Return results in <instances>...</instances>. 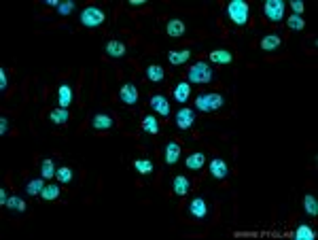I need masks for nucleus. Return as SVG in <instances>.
<instances>
[{
    "label": "nucleus",
    "mask_w": 318,
    "mask_h": 240,
    "mask_svg": "<svg viewBox=\"0 0 318 240\" xmlns=\"http://www.w3.org/2000/svg\"><path fill=\"white\" fill-rule=\"evenodd\" d=\"M225 15L231 19L235 26H246L250 17V6L246 0H231L225 9Z\"/></svg>",
    "instance_id": "nucleus-1"
},
{
    "label": "nucleus",
    "mask_w": 318,
    "mask_h": 240,
    "mask_svg": "<svg viewBox=\"0 0 318 240\" xmlns=\"http://www.w3.org/2000/svg\"><path fill=\"white\" fill-rule=\"evenodd\" d=\"M223 104H225V98L221 94H214V91H204V94H200L195 98V109L202 113H214V111H219Z\"/></svg>",
    "instance_id": "nucleus-2"
},
{
    "label": "nucleus",
    "mask_w": 318,
    "mask_h": 240,
    "mask_svg": "<svg viewBox=\"0 0 318 240\" xmlns=\"http://www.w3.org/2000/svg\"><path fill=\"white\" fill-rule=\"evenodd\" d=\"M79 19H81V24H83L85 28H100V26L104 24L106 15H104V11L100 9V6L89 4V6H85V9L81 11Z\"/></svg>",
    "instance_id": "nucleus-3"
},
{
    "label": "nucleus",
    "mask_w": 318,
    "mask_h": 240,
    "mask_svg": "<svg viewBox=\"0 0 318 240\" xmlns=\"http://www.w3.org/2000/svg\"><path fill=\"white\" fill-rule=\"evenodd\" d=\"M212 79H214V72L210 68V64L204 62V60L195 62L191 66V70H189V81L191 83H210Z\"/></svg>",
    "instance_id": "nucleus-4"
},
{
    "label": "nucleus",
    "mask_w": 318,
    "mask_h": 240,
    "mask_svg": "<svg viewBox=\"0 0 318 240\" xmlns=\"http://www.w3.org/2000/svg\"><path fill=\"white\" fill-rule=\"evenodd\" d=\"M263 11H265V17L269 22L278 24L284 19V11H287V2L284 0H267L265 6H263Z\"/></svg>",
    "instance_id": "nucleus-5"
},
{
    "label": "nucleus",
    "mask_w": 318,
    "mask_h": 240,
    "mask_svg": "<svg viewBox=\"0 0 318 240\" xmlns=\"http://www.w3.org/2000/svg\"><path fill=\"white\" fill-rule=\"evenodd\" d=\"M176 128H180V130H191L193 125H195V121H198V117H195V111L193 109H180L178 113H176Z\"/></svg>",
    "instance_id": "nucleus-6"
},
{
    "label": "nucleus",
    "mask_w": 318,
    "mask_h": 240,
    "mask_svg": "<svg viewBox=\"0 0 318 240\" xmlns=\"http://www.w3.org/2000/svg\"><path fill=\"white\" fill-rule=\"evenodd\" d=\"M119 100L123 104H127V106H132V104H136L138 102V88L134 83H123L121 85V90H119Z\"/></svg>",
    "instance_id": "nucleus-7"
},
{
    "label": "nucleus",
    "mask_w": 318,
    "mask_h": 240,
    "mask_svg": "<svg viewBox=\"0 0 318 240\" xmlns=\"http://www.w3.org/2000/svg\"><path fill=\"white\" fill-rule=\"evenodd\" d=\"M189 215L195 217V219H204L208 217V204H206V200L198 196V198H193L191 202H189Z\"/></svg>",
    "instance_id": "nucleus-8"
},
{
    "label": "nucleus",
    "mask_w": 318,
    "mask_h": 240,
    "mask_svg": "<svg viewBox=\"0 0 318 240\" xmlns=\"http://www.w3.org/2000/svg\"><path fill=\"white\" fill-rule=\"evenodd\" d=\"M210 175L212 179H216V181H223V179H227L229 175V166L225 159H221V157H214L212 162H210Z\"/></svg>",
    "instance_id": "nucleus-9"
},
{
    "label": "nucleus",
    "mask_w": 318,
    "mask_h": 240,
    "mask_svg": "<svg viewBox=\"0 0 318 240\" xmlns=\"http://www.w3.org/2000/svg\"><path fill=\"white\" fill-rule=\"evenodd\" d=\"M115 125V119L113 115H108V113H96V115L91 117V128L93 130H111Z\"/></svg>",
    "instance_id": "nucleus-10"
},
{
    "label": "nucleus",
    "mask_w": 318,
    "mask_h": 240,
    "mask_svg": "<svg viewBox=\"0 0 318 240\" xmlns=\"http://www.w3.org/2000/svg\"><path fill=\"white\" fill-rule=\"evenodd\" d=\"M151 109H153L155 113H159L161 117H168V115H170V102H168V98L161 96V94H153V96H151Z\"/></svg>",
    "instance_id": "nucleus-11"
},
{
    "label": "nucleus",
    "mask_w": 318,
    "mask_h": 240,
    "mask_svg": "<svg viewBox=\"0 0 318 240\" xmlns=\"http://www.w3.org/2000/svg\"><path fill=\"white\" fill-rule=\"evenodd\" d=\"M164 159H166V164L168 166H174L180 159V145L176 141H170L166 145V149H164Z\"/></svg>",
    "instance_id": "nucleus-12"
},
{
    "label": "nucleus",
    "mask_w": 318,
    "mask_h": 240,
    "mask_svg": "<svg viewBox=\"0 0 318 240\" xmlns=\"http://www.w3.org/2000/svg\"><path fill=\"white\" fill-rule=\"evenodd\" d=\"M72 88L68 83H59L58 85V104H59V109H66L70 102H72Z\"/></svg>",
    "instance_id": "nucleus-13"
},
{
    "label": "nucleus",
    "mask_w": 318,
    "mask_h": 240,
    "mask_svg": "<svg viewBox=\"0 0 318 240\" xmlns=\"http://www.w3.org/2000/svg\"><path fill=\"white\" fill-rule=\"evenodd\" d=\"M104 51L108 58H123L127 53V47L121 41H106L104 43Z\"/></svg>",
    "instance_id": "nucleus-14"
},
{
    "label": "nucleus",
    "mask_w": 318,
    "mask_h": 240,
    "mask_svg": "<svg viewBox=\"0 0 318 240\" xmlns=\"http://www.w3.org/2000/svg\"><path fill=\"white\" fill-rule=\"evenodd\" d=\"M204 164H206V153H202V151L189 153L187 159H185V166H187L189 170H200Z\"/></svg>",
    "instance_id": "nucleus-15"
},
{
    "label": "nucleus",
    "mask_w": 318,
    "mask_h": 240,
    "mask_svg": "<svg viewBox=\"0 0 318 240\" xmlns=\"http://www.w3.org/2000/svg\"><path fill=\"white\" fill-rule=\"evenodd\" d=\"M172 94H174V100H176V102L185 104L189 100V96H191V85H189V81H178Z\"/></svg>",
    "instance_id": "nucleus-16"
},
{
    "label": "nucleus",
    "mask_w": 318,
    "mask_h": 240,
    "mask_svg": "<svg viewBox=\"0 0 318 240\" xmlns=\"http://www.w3.org/2000/svg\"><path fill=\"white\" fill-rule=\"evenodd\" d=\"M166 32H168V36H172V38H180L182 34H185V22L182 19H170V22L166 24Z\"/></svg>",
    "instance_id": "nucleus-17"
},
{
    "label": "nucleus",
    "mask_w": 318,
    "mask_h": 240,
    "mask_svg": "<svg viewBox=\"0 0 318 240\" xmlns=\"http://www.w3.org/2000/svg\"><path fill=\"white\" fill-rule=\"evenodd\" d=\"M210 60L216 64H229V62H233V53L227 47H219V49L210 51Z\"/></svg>",
    "instance_id": "nucleus-18"
},
{
    "label": "nucleus",
    "mask_w": 318,
    "mask_h": 240,
    "mask_svg": "<svg viewBox=\"0 0 318 240\" xmlns=\"http://www.w3.org/2000/svg\"><path fill=\"white\" fill-rule=\"evenodd\" d=\"M191 189V183H189V179L187 177H182V175H178V177H174L172 179V191L176 193V196H187V191Z\"/></svg>",
    "instance_id": "nucleus-19"
},
{
    "label": "nucleus",
    "mask_w": 318,
    "mask_h": 240,
    "mask_svg": "<svg viewBox=\"0 0 318 240\" xmlns=\"http://www.w3.org/2000/svg\"><path fill=\"white\" fill-rule=\"evenodd\" d=\"M189 58H191V51H189V49H172V51H168V60H170V64H174V66L185 64Z\"/></svg>",
    "instance_id": "nucleus-20"
},
{
    "label": "nucleus",
    "mask_w": 318,
    "mask_h": 240,
    "mask_svg": "<svg viewBox=\"0 0 318 240\" xmlns=\"http://www.w3.org/2000/svg\"><path fill=\"white\" fill-rule=\"evenodd\" d=\"M280 45H282L280 34H267V36L261 38V49L263 51H274V49H278Z\"/></svg>",
    "instance_id": "nucleus-21"
},
{
    "label": "nucleus",
    "mask_w": 318,
    "mask_h": 240,
    "mask_svg": "<svg viewBox=\"0 0 318 240\" xmlns=\"http://www.w3.org/2000/svg\"><path fill=\"white\" fill-rule=\"evenodd\" d=\"M146 79L153 83H161L164 81V68L159 64H148L146 66Z\"/></svg>",
    "instance_id": "nucleus-22"
},
{
    "label": "nucleus",
    "mask_w": 318,
    "mask_h": 240,
    "mask_svg": "<svg viewBox=\"0 0 318 240\" xmlns=\"http://www.w3.org/2000/svg\"><path fill=\"white\" fill-rule=\"evenodd\" d=\"M45 189V181H43V177H38V179H32V181L26 183V193L28 196H40Z\"/></svg>",
    "instance_id": "nucleus-23"
},
{
    "label": "nucleus",
    "mask_w": 318,
    "mask_h": 240,
    "mask_svg": "<svg viewBox=\"0 0 318 240\" xmlns=\"http://www.w3.org/2000/svg\"><path fill=\"white\" fill-rule=\"evenodd\" d=\"M142 130L146 132V134H159V121L155 115H145L142 119Z\"/></svg>",
    "instance_id": "nucleus-24"
},
{
    "label": "nucleus",
    "mask_w": 318,
    "mask_h": 240,
    "mask_svg": "<svg viewBox=\"0 0 318 240\" xmlns=\"http://www.w3.org/2000/svg\"><path fill=\"white\" fill-rule=\"evenodd\" d=\"M68 119H70V115H68V111H66V109H53L49 113V121L53 125H62V123L68 121Z\"/></svg>",
    "instance_id": "nucleus-25"
},
{
    "label": "nucleus",
    "mask_w": 318,
    "mask_h": 240,
    "mask_svg": "<svg viewBox=\"0 0 318 240\" xmlns=\"http://www.w3.org/2000/svg\"><path fill=\"white\" fill-rule=\"evenodd\" d=\"M303 210H306L308 215H312V217L318 215V200H316V196H312V193H306V196H303Z\"/></svg>",
    "instance_id": "nucleus-26"
},
{
    "label": "nucleus",
    "mask_w": 318,
    "mask_h": 240,
    "mask_svg": "<svg viewBox=\"0 0 318 240\" xmlns=\"http://www.w3.org/2000/svg\"><path fill=\"white\" fill-rule=\"evenodd\" d=\"M295 238L297 240H312V238H316V232L310 228L308 223H301L299 228L295 230Z\"/></svg>",
    "instance_id": "nucleus-27"
},
{
    "label": "nucleus",
    "mask_w": 318,
    "mask_h": 240,
    "mask_svg": "<svg viewBox=\"0 0 318 240\" xmlns=\"http://www.w3.org/2000/svg\"><path fill=\"white\" fill-rule=\"evenodd\" d=\"M56 164H53V159H43V164H40V177L43 179H53L56 177Z\"/></svg>",
    "instance_id": "nucleus-28"
},
{
    "label": "nucleus",
    "mask_w": 318,
    "mask_h": 240,
    "mask_svg": "<svg viewBox=\"0 0 318 240\" xmlns=\"http://www.w3.org/2000/svg\"><path fill=\"white\" fill-rule=\"evenodd\" d=\"M134 168L140 175H151L153 172V162L151 159H134Z\"/></svg>",
    "instance_id": "nucleus-29"
},
{
    "label": "nucleus",
    "mask_w": 318,
    "mask_h": 240,
    "mask_svg": "<svg viewBox=\"0 0 318 240\" xmlns=\"http://www.w3.org/2000/svg\"><path fill=\"white\" fill-rule=\"evenodd\" d=\"M26 206H28V204H26L19 196H11L9 202H6V209H9V210H17V212H26Z\"/></svg>",
    "instance_id": "nucleus-30"
},
{
    "label": "nucleus",
    "mask_w": 318,
    "mask_h": 240,
    "mask_svg": "<svg viewBox=\"0 0 318 240\" xmlns=\"http://www.w3.org/2000/svg\"><path fill=\"white\" fill-rule=\"evenodd\" d=\"M56 177H58V181H62V183H70L74 179V172H72L70 166H59L58 172H56Z\"/></svg>",
    "instance_id": "nucleus-31"
},
{
    "label": "nucleus",
    "mask_w": 318,
    "mask_h": 240,
    "mask_svg": "<svg viewBox=\"0 0 318 240\" xmlns=\"http://www.w3.org/2000/svg\"><path fill=\"white\" fill-rule=\"evenodd\" d=\"M40 198L47 200V202H51V200H58V198H59V189H58V185H45L43 193H40Z\"/></svg>",
    "instance_id": "nucleus-32"
},
{
    "label": "nucleus",
    "mask_w": 318,
    "mask_h": 240,
    "mask_svg": "<svg viewBox=\"0 0 318 240\" xmlns=\"http://www.w3.org/2000/svg\"><path fill=\"white\" fill-rule=\"evenodd\" d=\"M287 26H289L290 30H303V26H306V22H303V17H301V15H295V13H293V15H290V17L287 19Z\"/></svg>",
    "instance_id": "nucleus-33"
},
{
    "label": "nucleus",
    "mask_w": 318,
    "mask_h": 240,
    "mask_svg": "<svg viewBox=\"0 0 318 240\" xmlns=\"http://www.w3.org/2000/svg\"><path fill=\"white\" fill-rule=\"evenodd\" d=\"M72 11H74V0H64V2H59V6H58L59 15H70Z\"/></svg>",
    "instance_id": "nucleus-34"
},
{
    "label": "nucleus",
    "mask_w": 318,
    "mask_h": 240,
    "mask_svg": "<svg viewBox=\"0 0 318 240\" xmlns=\"http://www.w3.org/2000/svg\"><path fill=\"white\" fill-rule=\"evenodd\" d=\"M290 9H293L295 15H301L303 13V2L301 0H290Z\"/></svg>",
    "instance_id": "nucleus-35"
},
{
    "label": "nucleus",
    "mask_w": 318,
    "mask_h": 240,
    "mask_svg": "<svg viewBox=\"0 0 318 240\" xmlns=\"http://www.w3.org/2000/svg\"><path fill=\"white\" fill-rule=\"evenodd\" d=\"M6 88H9V79H6V70L0 68V90L6 91Z\"/></svg>",
    "instance_id": "nucleus-36"
},
{
    "label": "nucleus",
    "mask_w": 318,
    "mask_h": 240,
    "mask_svg": "<svg viewBox=\"0 0 318 240\" xmlns=\"http://www.w3.org/2000/svg\"><path fill=\"white\" fill-rule=\"evenodd\" d=\"M6 132H9V119L0 117V134H6Z\"/></svg>",
    "instance_id": "nucleus-37"
},
{
    "label": "nucleus",
    "mask_w": 318,
    "mask_h": 240,
    "mask_svg": "<svg viewBox=\"0 0 318 240\" xmlns=\"http://www.w3.org/2000/svg\"><path fill=\"white\" fill-rule=\"evenodd\" d=\"M6 202H9V198H6V189L2 187V189H0V204L6 206Z\"/></svg>",
    "instance_id": "nucleus-38"
},
{
    "label": "nucleus",
    "mask_w": 318,
    "mask_h": 240,
    "mask_svg": "<svg viewBox=\"0 0 318 240\" xmlns=\"http://www.w3.org/2000/svg\"><path fill=\"white\" fill-rule=\"evenodd\" d=\"M145 2H146V0H130V4H132V6H142Z\"/></svg>",
    "instance_id": "nucleus-39"
},
{
    "label": "nucleus",
    "mask_w": 318,
    "mask_h": 240,
    "mask_svg": "<svg viewBox=\"0 0 318 240\" xmlns=\"http://www.w3.org/2000/svg\"><path fill=\"white\" fill-rule=\"evenodd\" d=\"M45 2L49 4V6H56V9H58V6H59V2H58V0H45Z\"/></svg>",
    "instance_id": "nucleus-40"
}]
</instances>
